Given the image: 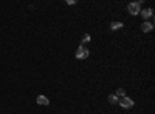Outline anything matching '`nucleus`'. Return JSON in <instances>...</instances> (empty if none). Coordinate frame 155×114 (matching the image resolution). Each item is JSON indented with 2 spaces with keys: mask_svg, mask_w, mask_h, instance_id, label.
I'll return each instance as SVG.
<instances>
[{
  "mask_svg": "<svg viewBox=\"0 0 155 114\" xmlns=\"http://www.w3.org/2000/svg\"><path fill=\"white\" fill-rule=\"evenodd\" d=\"M87 42H90V34H84V37H82V45Z\"/></svg>",
  "mask_w": 155,
  "mask_h": 114,
  "instance_id": "9d476101",
  "label": "nucleus"
},
{
  "mask_svg": "<svg viewBox=\"0 0 155 114\" xmlns=\"http://www.w3.org/2000/svg\"><path fill=\"white\" fill-rule=\"evenodd\" d=\"M115 96H116L118 99L124 97V96H126V91H124V88H118V90H116V93H115Z\"/></svg>",
  "mask_w": 155,
  "mask_h": 114,
  "instance_id": "6e6552de",
  "label": "nucleus"
},
{
  "mask_svg": "<svg viewBox=\"0 0 155 114\" xmlns=\"http://www.w3.org/2000/svg\"><path fill=\"white\" fill-rule=\"evenodd\" d=\"M118 100H120V99H118L115 94H110V96H109V103H112V105H116V103H118Z\"/></svg>",
  "mask_w": 155,
  "mask_h": 114,
  "instance_id": "1a4fd4ad",
  "label": "nucleus"
},
{
  "mask_svg": "<svg viewBox=\"0 0 155 114\" xmlns=\"http://www.w3.org/2000/svg\"><path fill=\"white\" fill-rule=\"evenodd\" d=\"M88 54H90V51L85 46H82V45L76 49V59H87Z\"/></svg>",
  "mask_w": 155,
  "mask_h": 114,
  "instance_id": "7ed1b4c3",
  "label": "nucleus"
},
{
  "mask_svg": "<svg viewBox=\"0 0 155 114\" xmlns=\"http://www.w3.org/2000/svg\"><path fill=\"white\" fill-rule=\"evenodd\" d=\"M140 14L143 15V19H144V20H146V19H151L152 14H154V10H152V8H146V10H143Z\"/></svg>",
  "mask_w": 155,
  "mask_h": 114,
  "instance_id": "39448f33",
  "label": "nucleus"
},
{
  "mask_svg": "<svg viewBox=\"0 0 155 114\" xmlns=\"http://www.w3.org/2000/svg\"><path fill=\"white\" fill-rule=\"evenodd\" d=\"M37 103H39V105H45V107H47V105L50 103V100L45 97V96L40 94V96H37Z\"/></svg>",
  "mask_w": 155,
  "mask_h": 114,
  "instance_id": "423d86ee",
  "label": "nucleus"
},
{
  "mask_svg": "<svg viewBox=\"0 0 155 114\" xmlns=\"http://www.w3.org/2000/svg\"><path fill=\"white\" fill-rule=\"evenodd\" d=\"M118 103H120L123 108L129 110V108L133 107V99H130V97H127V96H124V97H121L120 100H118Z\"/></svg>",
  "mask_w": 155,
  "mask_h": 114,
  "instance_id": "f03ea898",
  "label": "nucleus"
},
{
  "mask_svg": "<svg viewBox=\"0 0 155 114\" xmlns=\"http://www.w3.org/2000/svg\"><path fill=\"white\" fill-rule=\"evenodd\" d=\"M141 3L143 2H132V3L127 5V11H129V14H132V15L140 14L141 13Z\"/></svg>",
  "mask_w": 155,
  "mask_h": 114,
  "instance_id": "f257e3e1",
  "label": "nucleus"
},
{
  "mask_svg": "<svg viewBox=\"0 0 155 114\" xmlns=\"http://www.w3.org/2000/svg\"><path fill=\"white\" fill-rule=\"evenodd\" d=\"M120 28H123V23H121V22H113V23H110V29H112V31H116V29H120Z\"/></svg>",
  "mask_w": 155,
  "mask_h": 114,
  "instance_id": "0eeeda50",
  "label": "nucleus"
},
{
  "mask_svg": "<svg viewBox=\"0 0 155 114\" xmlns=\"http://www.w3.org/2000/svg\"><path fill=\"white\" fill-rule=\"evenodd\" d=\"M154 29V23L152 22H144L143 25H141V31L143 32H151Z\"/></svg>",
  "mask_w": 155,
  "mask_h": 114,
  "instance_id": "20e7f679",
  "label": "nucleus"
}]
</instances>
